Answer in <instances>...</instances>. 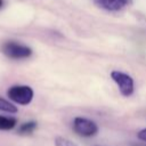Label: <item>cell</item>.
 <instances>
[{"label": "cell", "instance_id": "cell-4", "mask_svg": "<svg viewBox=\"0 0 146 146\" xmlns=\"http://www.w3.org/2000/svg\"><path fill=\"white\" fill-rule=\"evenodd\" d=\"M2 51L3 54L13 59H23V58H29L32 55V49L26 46L18 43L16 41H8L2 46Z\"/></svg>", "mask_w": 146, "mask_h": 146}, {"label": "cell", "instance_id": "cell-9", "mask_svg": "<svg viewBox=\"0 0 146 146\" xmlns=\"http://www.w3.org/2000/svg\"><path fill=\"white\" fill-rule=\"evenodd\" d=\"M55 146H78V145L68 138L58 136L55 138Z\"/></svg>", "mask_w": 146, "mask_h": 146}, {"label": "cell", "instance_id": "cell-2", "mask_svg": "<svg viewBox=\"0 0 146 146\" xmlns=\"http://www.w3.org/2000/svg\"><path fill=\"white\" fill-rule=\"evenodd\" d=\"M73 130L76 135L89 138V137L96 136L99 131V128L95 121L87 117L76 116L73 120Z\"/></svg>", "mask_w": 146, "mask_h": 146}, {"label": "cell", "instance_id": "cell-5", "mask_svg": "<svg viewBox=\"0 0 146 146\" xmlns=\"http://www.w3.org/2000/svg\"><path fill=\"white\" fill-rule=\"evenodd\" d=\"M95 5L107 11H117L124 8L129 0H94Z\"/></svg>", "mask_w": 146, "mask_h": 146}, {"label": "cell", "instance_id": "cell-8", "mask_svg": "<svg viewBox=\"0 0 146 146\" xmlns=\"http://www.w3.org/2000/svg\"><path fill=\"white\" fill-rule=\"evenodd\" d=\"M0 111L6 112V113H16L18 111V108L10 102L6 100L5 98L0 97Z\"/></svg>", "mask_w": 146, "mask_h": 146}, {"label": "cell", "instance_id": "cell-3", "mask_svg": "<svg viewBox=\"0 0 146 146\" xmlns=\"http://www.w3.org/2000/svg\"><path fill=\"white\" fill-rule=\"evenodd\" d=\"M111 78L116 83V86L120 90V94L122 96L129 97L133 94V91H135V81L129 74L114 70V71L111 72Z\"/></svg>", "mask_w": 146, "mask_h": 146}, {"label": "cell", "instance_id": "cell-7", "mask_svg": "<svg viewBox=\"0 0 146 146\" xmlns=\"http://www.w3.org/2000/svg\"><path fill=\"white\" fill-rule=\"evenodd\" d=\"M36 127H38V123L35 121H27V122H24L23 124L19 125L17 132L19 135H24V136L31 135V133L34 132V130L36 129Z\"/></svg>", "mask_w": 146, "mask_h": 146}, {"label": "cell", "instance_id": "cell-10", "mask_svg": "<svg viewBox=\"0 0 146 146\" xmlns=\"http://www.w3.org/2000/svg\"><path fill=\"white\" fill-rule=\"evenodd\" d=\"M137 138H138L139 140L146 143V128H144V129H141V130H139V131L137 132Z\"/></svg>", "mask_w": 146, "mask_h": 146}, {"label": "cell", "instance_id": "cell-11", "mask_svg": "<svg viewBox=\"0 0 146 146\" xmlns=\"http://www.w3.org/2000/svg\"><path fill=\"white\" fill-rule=\"evenodd\" d=\"M3 6V0H0V8H2Z\"/></svg>", "mask_w": 146, "mask_h": 146}, {"label": "cell", "instance_id": "cell-1", "mask_svg": "<svg viewBox=\"0 0 146 146\" xmlns=\"http://www.w3.org/2000/svg\"><path fill=\"white\" fill-rule=\"evenodd\" d=\"M7 96L9 97L10 100H13L16 104L19 105H29L33 97H34V91L31 87L29 86H13L8 89Z\"/></svg>", "mask_w": 146, "mask_h": 146}, {"label": "cell", "instance_id": "cell-6", "mask_svg": "<svg viewBox=\"0 0 146 146\" xmlns=\"http://www.w3.org/2000/svg\"><path fill=\"white\" fill-rule=\"evenodd\" d=\"M16 124H17V119H15L13 116L0 115V130L1 131L11 130L16 127Z\"/></svg>", "mask_w": 146, "mask_h": 146}]
</instances>
